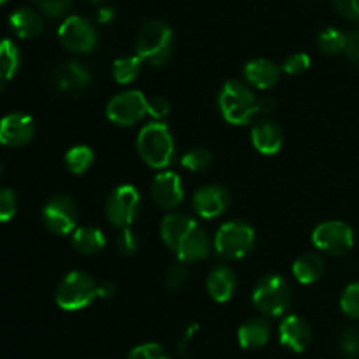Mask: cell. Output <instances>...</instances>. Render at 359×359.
<instances>
[{
  "label": "cell",
  "mask_w": 359,
  "mask_h": 359,
  "mask_svg": "<svg viewBox=\"0 0 359 359\" xmlns=\"http://www.w3.org/2000/svg\"><path fill=\"white\" fill-rule=\"evenodd\" d=\"M70 244H72L74 251L79 252L84 256H93L104 251L105 244V235L104 231L98 230L95 226H79L70 237Z\"/></svg>",
  "instance_id": "cell-21"
},
{
  "label": "cell",
  "mask_w": 359,
  "mask_h": 359,
  "mask_svg": "<svg viewBox=\"0 0 359 359\" xmlns=\"http://www.w3.org/2000/svg\"><path fill=\"white\" fill-rule=\"evenodd\" d=\"M174 51V32L167 23L151 20L140 27L135 41V55L149 65L161 67Z\"/></svg>",
  "instance_id": "cell-3"
},
{
  "label": "cell",
  "mask_w": 359,
  "mask_h": 359,
  "mask_svg": "<svg viewBox=\"0 0 359 359\" xmlns=\"http://www.w3.org/2000/svg\"><path fill=\"white\" fill-rule=\"evenodd\" d=\"M347 34L340 32L339 28H325L318 35V48L325 55H337V53L346 51Z\"/></svg>",
  "instance_id": "cell-28"
},
{
  "label": "cell",
  "mask_w": 359,
  "mask_h": 359,
  "mask_svg": "<svg viewBox=\"0 0 359 359\" xmlns=\"http://www.w3.org/2000/svg\"><path fill=\"white\" fill-rule=\"evenodd\" d=\"M137 153L151 168L165 170L175 156V142L170 128L161 121L144 126L137 137Z\"/></svg>",
  "instance_id": "cell-2"
},
{
  "label": "cell",
  "mask_w": 359,
  "mask_h": 359,
  "mask_svg": "<svg viewBox=\"0 0 359 359\" xmlns=\"http://www.w3.org/2000/svg\"><path fill=\"white\" fill-rule=\"evenodd\" d=\"M91 70L81 62H67L56 67L49 76V83L56 93L63 97H79L90 88Z\"/></svg>",
  "instance_id": "cell-12"
},
{
  "label": "cell",
  "mask_w": 359,
  "mask_h": 359,
  "mask_svg": "<svg viewBox=\"0 0 359 359\" xmlns=\"http://www.w3.org/2000/svg\"><path fill=\"white\" fill-rule=\"evenodd\" d=\"M105 114L111 123L118 126H133L147 116V98L142 91L128 90L111 98L105 107Z\"/></svg>",
  "instance_id": "cell-10"
},
{
  "label": "cell",
  "mask_w": 359,
  "mask_h": 359,
  "mask_svg": "<svg viewBox=\"0 0 359 359\" xmlns=\"http://www.w3.org/2000/svg\"><path fill=\"white\" fill-rule=\"evenodd\" d=\"M340 351L346 359L359 358V330L347 328L340 337Z\"/></svg>",
  "instance_id": "cell-33"
},
{
  "label": "cell",
  "mask_w": 359,
  "mask_h": 359,
  "mask_svg": "<svg viewBox=\"0 0 359 359\" xmlns=\"http://www.w3.org/2000/svg\"><path fill=\"white\" fill-rule=\"evenodd\" d=\"M333 6L347 20H359V0H333Z\"/></svg>",
  "instance_id": "cell-39"
},
{
  "label": "cell",
  "mask_w": 359,
  "mask_h": 359,
  "mask_svg": "<svg viewBox=\"0 0 359 359\" xmlns=\"http://www.w3.org/2000/svg\"><path fill=\"white\" fill-rule=\"evenodd\" d=\"M144 62L139 56H123L112 63V77L119 84H130L140 76Z\"/></svg>",
  "instance_id": "cell-25"
},
{
  "label": "cell",
  "mask_w": 359,
  "mask_h": 359,
  "mask_svg": "<svg viewBox=\"0 0 359 359\" xmlns=\"http://www.w3.org/2000/svg\"><path fill=\"white\" fill-rule=\"evenodd\" d=\"M114 18H116V11L112 9V7H102V9H98L97 13V21L102 25L111 23V21H114Z\"/></svg>",
  "instance_id": "cell-43"
},
{
  "label": "cell",
  "mask_w": 359,
  "mask_h": 359,
  "mask_svg": "<svg viewBox=\"0 0 359 359\" xmlns=\"http://www.w3.org/2000/svg\"><path fill=\"white\" fill-rule=\"evenodd\" d=\"M116 294V284L111 283V280H102L98 283V298L102 300H109Z\"/></svg>",
  "instance_id": "cell-41"
},
{
  "label": "cell",
  "mask_w": 359,
  "mask_h": 359,
  "mask_svg": "<svg viewBox=\"0 0 359 359\" xmlns=\"http://www.w3.org/2000/svg\"><path fill=\"white\" fill-rule=\"evenodd\" d=\"M42 223L55 235L74 233L79 223V207L76 200L67 195L49 198L42 209Z\"/></svg>",
  "instance_id": "cell-9"
},
{
  "label": "cell",
  "mask_w": 359,
  "mask_h": 359,
  "mask_svg": "<svg viewBox=\"0 0 359 359\" xmlns=\"http://www.w3.org/2000/svg\"><path fill=\"white\" fill-rule=\"evenodd\" d=\"M34 4L48 16L58 18L69 11L72 0H34Z\"/></svg>",
  "instance_id": "cell-36"
},
{
  "label": "cell",
  "mask_w": 359,
  "mask_h": 359,
  "mask_svg": "<svg viewBox=\"0 0 359 359\" xmlns=\"http://www.w3.org/2000/svg\"><path fill=\"white\" fill-rule=\"evenodd\" d=\"M9 25L14 34L21 39L37 37L44 30V20H42L41 14L34 9H28V7L14 11L9 16Z\"/></svg>",
  "instance_id": "cell-22"
},
{
  "label": "cell",
  "mask_w": 359,
  "mask_h": 359,
  "mask_svg": "<svg viewBox=\"0 0 359 359\" xmlns=\"http://www.w3.org/2000/svg\"><path fill=\"white\" fill-rule=\"evenodd\" d=\"M237 337L242 349H259L270 340V325L265 319H249L238 328Z\"/></svg>",
  "instance_id": "cell-23"
},
{
  "label": "cell",
  "mask_w": 359,
  "mask_h": 359,
  "mask_svg": "<svg viewBox=\"0 0 359 359\" xmlns=\"http://www.w3.org/2000/svg\"><path fill=\"white\" fill-rule=\"evenodd\" d=\"M276 109V100L272 97L258 98V114H270Z\"/></svg>",
  "instance_id": "cell-42"
},
{
  "label": "cell",
  "mask_w": 359,
  "mask_h": 359,
  "mask_svg": "<svg viewBox=\"0 0 359 359\" xmlns=\"http://www.w3.org/2000/svg\"><path fill=\"white\" fill-rule=\"evenodd\" d=\"M90 2H93V4H100V2H104V0H90Z\"/></svg>",
  "instance_id": "cell-44"
},
{
  "label": "cell",
  "mask_w": 359,
  "mask_h": 359,
  "mask_svg": "<svg viewBox=\"0 0 359 359\" xmlns=\"http://www.w3.org/2000/svg\"><path fill=\"white\" fill-rule=\"evenodd\" d=\"M56 304L69 312L86 309L95 298H98V284L86 272H70L63 277L56 287Z\"/></svg>",
  "instance_id": "cell-6"
},
{
  "label": "cell",
  "mask_w": 359,
  "mask_h": 359,
  "mask_svg": "<svg viewBox=\"0 0 359 359\" xmlns=\"http://www.w3.org/2000/svg\"><path fill=\"white\" fill-rule=\"evenodd\" d=\"M20 63L21 56L18 46L11 39H4L2 46H0V72H2L4 83H7L11 77L16 76Z\"/></svg>",
  "instance_id": "cell-26"
},
{
  "label": "cell",
  "mask_w": 359,
  "mask_h": 359,
  "mask_svg": "<svg viewBox=\"0 0 359 359\" xmlns=\"http://www.w3.org/2000/svg\"><path fill=\"white\" fill-rule=\"evenodd\" d=\"M347 58L359 67V28L349 32L347 34V42H346V51Z\"/></svg>",
  "instance_id": "cell-40"
},
{
  "label": "cell",
  "mask_w": 359,
  "mask_h": 359,
  "mask_svg": "<svg viewBox=\"0 0 359 359\" xmlns=\"http://www.w3.org/2000/svg\"><path fill=\"white\" fill-rule=\"evenodd\" d=\"M2 2H7V0H2Z\"/></svg>",
  "instance_id": "cell-45"
},
{
  "label": "cell",
  "mask_w": 359,
  "mask_h": 359,
  "mask_svg": "<svg viewBox=\"0 0 359 359\" xmlns=\"http://www.w3.org/2000/svg\"><path fill=\"white\" fill-rule=\"evenodd\" d=\"M340 309L346 316L359 319V283L349 284L340 297Z\"/></svg>",
  "instance_id": "cell-31"
},
{
  "label": "cell",
  "mask_w": 359,
  "mask_h": 359,
  "mask_svg": "<svg viewBox=\"0 0 359 359\" xmlns=\"http://www.w3.org/2000/svg\"><path fill=\"white\" fill-rule=\"evenodd\" d=\"M160 233L163 244L174 251L179 262L195 263L209 256V235L193 217L186 214L172 212L165 216Z\"/></svg>",
  "instance_id": "cell-1"
},
{
  "label": "cell",
  "mask_w": 359,
  "mask_h": 359,
  "mask_svg": "<svg viewBox=\"0 0 359 359\" xmlns=\"http://www.w3.org/2000/svg\"><path fill=\"white\" fill-rule=\"evenodd\" d=\"M312 242L319 251L332 256H342L354 245V231L344 221H326L312 231Z\"/></svg>",
  "instance_id": "cell-11"
},
{
  "label": "cell",
  "mask_w": 359,
  "mask_h": 359,
  "mask_svg": "<svg viewBox=\"0 0 359 359\" xmlns=\"http://www.w3.org/2000/svg\"><path fill=\"white\" fill-rule=\"evenodd\" d=\"M35 135V123L30 116L14 112L6 116L0 125V140L7 147H23Z\"/></svg>",
  "instance_id": "cell-16"
},
{
  "label": "cell",
  "mask_w": 359,
  "mask_h": 359,
  "mask_svg": "<svg viewBox=\"0 0 359 359\" xmlns=\"http://www.w3.org/2000/svg\"><path fill=\"white\" fill-rule=\"evenodd\" d=\"M128 359H170L167 351L160 344H142V346L133 347L132 353L128 354Z\"/></svg>",
  "instance_id": "cell-34"
},
{
  "label": "cell",
  "mask_w": 359,
  "mask_h": 359,
  "mask_svg": "<svg viewBox=\"0 0 359 359\" xmlns=\"http://www.w3.org/2000/svg\"><path fill=\"white\" fill-rule=\"evenodd\" d=\"M255 245V230L244 221H230L217 230L214 249L224 259H241Z\"/></svg>",
  "instance_id": "cell-7"
},
{
  "label": "cell",
  "mask_w": 359,
  "mask_h": 359,
  "mask_svg": "<svg viewBox=\"0 0 359 359\" xmlns=\"http://www.w3.org/2000/svg\"><path fill=\"white\" fill-rule=\"evenodd\" d=\"M139 212L140 195L132 184L118 186L105 200V216L109 223L116 228H121V230L130 228L133 221L139 217Z\"/></svg>",
  "instance_id": "cell-8"
},
{
  "label": "cell",
  "mask_w": 359,
  "mask_h": 359,
  "mask_svg": "<svg viewBox=\"0 0 359 359\" xmlns=\"http://www.w3.org/2000/svg\"><path fill=\"white\" fill-rule=\"evenodd\" d=\"M280 69L277 63L266 58H255L245 63L244 67V79L251 88L258 90H269L273 88L280 79Z\"/></svg>",
  "instance_id": "cell-19"
},
{
  "label": "cell",
  "mask_w": 359,
  "mask_h": 359,
  "mask_svg": "<svg viewBox=\"0 0 359 359\" xmlns=\"http://www.w3.org/2000/svg\"><path fill=\"white\" fill-rule=\"evenodd\" d=\"M279 340L286 349L304 353L312 342V328L300 316H287L279 326Z\"/></svg>",
  "instance_id": "cell-17"
},
{
  "label": "cell",
  "mask_w": 359,
  "mask_h": 359,
  "mask_svg": "<svg viewBox=\"0 0 359 359\" xmlns=\"http://www.w3.org/2000/svg\"><path fill=\"white\" fill-rule=\"evenodd\" d=\"M217 107L230 125H248L258 114V97L249 84L228 81L219 91Z\"/></svg>",
  "instance_id": "cell-4"
},
{
  "label": "cell",
  "mask_w": 359,
  "mask_h": 359,
  "mask_svg": "<svg viewBox=\"0 0 359 359\" xmlns=\"http://www.w3.org/2000/svg\"><path fill=\"white\" fill-rule=\"evenodd\" d=\"M207 293L210 294L217 304H226L233 298L235 290H237V276L230 266L219 265L210 270L207 276Z\"/></svg>",
  "instance_id": "cell-20"
},
{
  "label": "cell",
  "mask_w": 359,
  "mask_h": 359,
  "mask_svg": "<svg viewBox=\"0 0 359 359\" xmlns=\"http://www.w3.org/2000/svg\"><path fill=\"white\" fill-rule=\"evenodd\" d=\"M170 109L172 104L165 97H153L147 100V116H151L154 121L167 118L170 114Z\"/></svg>",
  "instance_id": "cell-38"
},
{
  "label": "cell",
  "mask_w": 359,
  "mask_h": 359,
  "mask_svg": "<svg viewBox=\"0 0 359 359\" xmlns=\"http://www.w3.org/2000/svg\"><path fill=\"white\" fill-rule=\"evenodd\" d=\"M151 196L154 203L165 210H174L181 205L184 198V188H182L181 177L175 172L163 170L154 177L151 186Z\"/></svg>",
  "instance_id": "cell-15"
},
{
  "label": "cell",
  "mask_w": 359,
  "mask_h": 359,
  "mask_svg": "<svg viewBox=\"0 0 359 359\" xmlns=\"http://www.w3.org/2000/svg\"><path fill=\"white\" fill-rule=\"evenodd\" d=\"M293 291L287 280L280 276H265L256 283L252 291V304L262 314L279 318L290 309Z\"/></svg>",
  "instance_id": "cell-5"
},
{
  "label": "cell",
  "mask_w": 359,
  "mask_h": 359,
  "mask_svg": "<svg viewBox=\"0 0 359 359\" xmlns=\"http://www.w3.org/2000/svg\"><path fill=\"white\" fill-rule=\"evenodd\" d=\"M251 140L258 153L272 156V154L279 153L284 144L283 128L273 119L262 118L252 125Z\"/></svg>",
  "instance_id": "cell-18"
},
{
  "label": "cell",
  "mask_w": 359,
  "mask_h": 359,
  "mask_svg": "<svg viewBox=\"0 0 359 359\" xmlns=\"http://www.w3.org/2000/svg\"><path fill=\"white\" fill-rule=\"evenodd\" d=\"M95 153L88 146H74L65 154V167L70 174L81 175L93 165Z\"/></svg>",
  "instance_id": "cell-27"
},
{
  "label": "cell",
  "mask_w": 359,
  "mask_h": 359,
  "mask_svg": "<svg viewBox=\"0 0 359 359\" xmlns=\"http://www.w3.org/2000/svg\"><path fill=\"white\" fill-rule=\"evenodd\" d=\"M189 280V269L188 263L175 262L165 272V284L170 291H179L188 284Z\"/></svg>",
  "instance_id": "cell-30"
},
{
  "label": "cell",
  "mask_w": 359,
  "mask_h": 359,
  "mask_svg": "<svg viewBox=\"0 0 359 359\" xmlns=\"http://www.w3.org/2000/svg\"><path fill=\"white\" fill-rule=\"evenodd\" d=\"M58 39L72 53H90L97 46V30L83 16H69L58 28Z\"/></svg>",
  "instance_id": "cell-13"
},
{
  "label": "cell",
  "mask_w": 359,
  "mask_h": 359,
  "mask_svg": "<svg viewBox=\"0 0 359 359\" xmlns=\"http://www.w3.org/2000/svg\"><path fill=\"white\" fill-rule=\"evenodd\" d=\"M325 273V262L316 252H305L293 263V276L300 284H314Z\"/></svg>",
  "instance_id": "cell-24"
},
{
  "label": "cell",
  "mask_w": 359,
  "mask_h": 359,
  "mask_svg": "<svg viewBox=\"0 0 359 359\" xmlns=\"http://www.w3.org/2000/svg\"><path fill=\"white\" fill-rule=\"evenodd\" d=\"M228 207H230V193L223 186H202L193 196V209L203 219H216L226 212Z\"/></svg>",
  "instance_id": "cell-14"
},
{
  "label": "cell",
  "mask_w": 359,
  "mask_h": 359,
  "mask_svg": "<svg viewBox=\"0 0 359 359\" xmlns=\"http://www.w3.org/2000/svg\"><path fill=\"white\" fill-rule=\"evenodd\" d=\"M311 69V56L305 53H294L290 55L283 63V72L290 74V76H300V74L307 72Z\"/></svg>",
  "instance_id": "cell-32"
},
{
  "label": "cell",
  "mask_w": 359,
  "mask_h": 359,
  "mask_svg": "<svg viewBox=\"0 0 359 359\" xmlns=\"http://www.w3.org/2000/svg\"><path fill=\"white\" fill-rule=\"evenodd\" d=\"M16 195L14 191H11L9 188H4L0 191V221L7 223L11 217H14L16 214Z\"/></svg>",
  "instance_id": "cell-37"
},
{
  "label": "cell",
  "mask_w": 359,
  "mask_h": 359,
  "mask_svg": "<svg viewBox=\"0 0 359 359\" xmlns=\"http://www.w3.org/2000/svg\"><path fill=\"white\" fill-rule=\"evenodd\" d=\"M212 163V154L205 147H193L181 158V165L193 174H202Z\"/></svg>",
  "instance_id": "cell-29"
},
{
  "label": "cell",
  "mask_w": 359,
  "mask_h": 359,
  "mask_svg": "<svg viewBox=\"0 0 359 359\" xmlns=\"http://www.w3.org/2000/svg\"><path fill=\"white\" fill-rule=\"evenodd\" d=\"M139 245H140L139 237H137V233L132 230V228H125V230H121L119 231L118 238H116V248H118V251L121 252L123 256L135 255Z\"/></svg>",
  "instance_id": "cell-35"
}]
</instances>
